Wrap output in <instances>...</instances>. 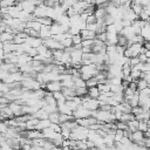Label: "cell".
Wrapping results in <instances>:
<instances>
[{"label": "cell", "instance_id": "6da1fadb", "mask_svg": "<svg viewBox=\"0 0 150 150\" xmlns=\"http://www.w3.org/2000/svg\"><path fill=\"white\" fill-rule=\"evenodd\" d=\"M42 43L46 46V47H48L49 49H64V47H63V45L60 42V41H57V40H55L54 38H48V39H43L42 40Z\"/></svg>", "mask_w": 150, "mask_h": 150}, {"label": "cell", "instance_id": "7a4b0ae2", "mask_svg": "<svg viewBox=\"0 0 150 150\" xmlns=\"http://www.w3.org/2000/svg\"><path fill=\"white\" fill-rule=\"evenodd\" d=\"M90 114H91V110L84 108L82 104H80L75 110H73V116H74V118H84V117L90 116Z\"/></svg>", "mask_w": 150, "mask_h": 150}, {"label": "cell", "instance_id": "3957f363", "mask_svg": "<svg viewBox=\"0 0 150 150\" xmlns=\"http://www.w3.org/2000/svg\"><path fill=\"white\" fill-rule=\"evenodd\" d=\"M82 105L89 110H95L100 108V101L98 98H88L87 101H82Z\"/></svg>", "mask_w": 150, "mask_h": 150}, {"label": "cell", "instance_id": "277c9868", "mask_svg": "<svg viewBox=\"0 0 150 150\" xmlns=\"http://www.w3.org/2000/svg\"><path fill=\"white\" fill-rule=\"evenodd\" d=\"M61 89H62L61 81H49L46 83V90H48V91L54 93V91H59Z\"/></svg>", "mask_w": 150, "mask_h": 150}, {"label": "cell", "instance_id": "5b68a950", "mask_svg": "<svg viewBox=\"0 0 150 150\" xmlns=\"http://www.w3.org/2000/svg\"><path fill=\"white\" fill-rule=\"evenodd\" d=\"M8 107L12 109L14 116L22 115V104H20L18 101H11V102L8 103Z\"/></svg>", "mask_w": 150, "mask_h": 150}, {"label": "cell", "instance_id": "8992f818", "mask_svg": "<svg viewBox=\"0 0 150 150\" xmlns=\"http://www.w3.org/2000/svg\"><path fill=\"white\" fill-rule=\"evenodd\" d=\"M47 11H48V7L46 5H39L35 7L33 14L35 15V18H41V16H47Z\"/></svg>", "mask_w": 150, "mask_h": 150}, {"label": "cell", "instance_id": "52a82bcc", "mask_svg": "<svg viewBox=\"0 0 150 150\" xmlns=\"http://www.w3.org/2000/svg\"><path fill=\"white\" fill-rule=\"evenodd\" d=\"M52 26V25H50ZM50 26H46V25H42L41 28L39 29V36L43 40V39H48L52 36V32H50Z\"/></svg>", "mask_w": 150, "mask_h": 150}, {"label": "cell", "instance_id": "ba28073f", "mask_svg": "<svg viewBox=\"0 0 150 150\" xmlns=\"http://www.w3.org/2000/svg\"><path fill=\"white\" fill-rule=\"evenodd\" d=\"M129 138H130V141H131V142H135V143H137V142H142V141H143V138H144V132H143V131H141V130L132 131V132L130 134Z\"/></svg>", "mask_w": 150, "mask_h": 150}, {"label": "cell", "instance_id": "9c48e42d", "mask_svg": "<svg viewBox=\"0 0 150 150\" xmlns=\"http://www.w3.org/2000/svg\"><path fill=\"white\" fill-rule=\"evenodd\" d=\"M80 35L82 36V40L83 39H95L96 38V33L94 30H89L88 28H83L80 30Z\"/></svg>", "mask_w": 150, "mask_h": 150}, {"label": "cell", "instance_id": "30bf717a", "mask_svg": "<svg viewBox=\"0 0 150 150\" xmlns=\"http://www.w3.org/2000/svg\"><path fill=\"white\" fill-rule=\"evenodd\" d=\"M118 33H109L107 32V41L105 45H117Z\"/></svg>", "mask_w": 150, "mask_h": 150}, {"label": "cell", "instance_id": "8fae6325", "mask_svg": "<svg viewBox=\"0 0 150 150\" xmlns=\"http://www.w3.org/2000/svg\"><path fill=\"white\" fill-rule=\"evenodd\" d=\"M13 38H14V34L13 33H9V32H6V30H2L0 33V41H2V42L12 41Z\"/></svg>", "mask_w": 150, "mask_h": 150}, {"label": "cell", "instance_id": "7c38bea8", "mask_svg": "<svg viewBox=\"0 0 150 150\" xmlns=\"http://www.w3.org/2000/svg\"><path fill=\"white\" fill-rule=\"evenodd\" d=\"M50 123H52V122H50L48 118H46V120H39L38 124L35 125V129H38V130H43V129L48 128V127L50 125Z\"/></svg>", "mask_w": 150, "mask_h": 150}, {"label": "cell", "instance_id": "4fadbf2b", "mask_svg": "<svg viewBox=\"0 0 150 150\" xmlns=\"http://www.w3.org/2000/svg\"><path fill=\"white\" fill-rule=\"evenodd\" d=\"M41 26H42V25H41L36 19L29 20V21L26 22V27H27V28H33V29H36V30H39V29L41 28Z\"/></svg>", "mask_w": 150, "mask_h": 150}, {"label": "cell", "instance_id": "5bb4252c", "mask_svg": "<svg viewBox=\"0 0 150 150\" xmlns=\"http://www.w3.org/2000/svg\"><path fill=\"white\" fill-rule=\"evenodd\" d=\"M87 94H88L91 98H97V97H98V95H100L101 93H100V90H98L97 86H94V87H89V88H88Z\"/></svg>", "mask_w": 150, "mask_h": 150}, {"label": "cell", "instance_id": "9a60e30c", "mask_svg": "<svg viewBox=\"0 0 150 150\" xmlns=\"http://www.w3.org/2000/svg\"><path fill=\"white\" fill-rule=\"evenodd\" d=\"M57 110L59 112H63V114H68V115H73V110L68 107V104L64 102L62 104H59L57 105Z\"/></svg>", "mask_w": 150, "mask_h": 150}, {"label": "cell", "instance_id": "2e32d148", "mask_svg": "<svg viewBox=\"0 0 150 150\" xmlns=\"http://www.w3.org/2000/svg\"><path fill=\"white\" fill-rule=\"evenodd\" d=\"M48 115H49V114H48L43 108H40L36 112L33 114V116L36 117V118H39V120H46V118H48Z\"/></svg>", "mask_w": 150, "mask_h": 150}, {"label": "cell", "instance_id": "e0dca14e", "mask_svg": "<svg viewBox=\"0 0 150 150\" xmlns=\"http://www.w3.org/2000/svg\"><path fill=\"white\" fill-rule=\"evenodd\" d=\"M127 125H128V129L132 132V131H136L138 130V120L134 118V120H130L127 122Z\"/></svg>", "mask_w": 150, "mask_h": 150}, {"label": "cell", "instance_id": "ac0fdd59", "mask_svg": "<svg viewBox=\"0 0 150 150\" xmlns=\"http://www.w3.org/2000/svg\"><path fill=\"white\" fill-rule=\"evenodd\" d=\"M36 20H38L41 25H46V26H50V25L54 22V20H53L52 18H49V16H41V18H36Z\"/></svg>", "mask_w": 150, "mask_h": 150}, {"label": "cell", "instance_id": "d6986e66", "mask_svg": "<svg viewBox=\"0 0 150 150\" xmlns=\"http://www.w3.org/2000/svg\"><path fill=\"white\" fill-rule=\"evenodd\" d=\"M70 120H75L73 115H68V114L60 112V115H59V124H60V123H63V122H67V121H70Z\"/></svg>", "mask_w": 150, "mask_h": 150}, {"label": "cell", "instance_id": "ffe728a7", "mask_svg": "<svg viewBox=\"0 0 150 150\" xmlns=\"http://www.w3.org/2000/svg\"><path fill=\"white\" fill-rule=\"evenodd\" d=\"M42 108H43L48 114L54 112V111H59V110H57V105H56V104H48V103H46Z\"/></svg>", "mask_w": 150, "mask_h": 150}, {"label": "cell", "instance_id": "44dd1931", "mask_svg": "<svg viewBox=\"0 0 150 150\" xmlns=\"http://www.w3.org/2000/svg\"><path fill=\"white\" fill-rule=\"evenodd\" d=\"M73 80H74V86H75V88H77V87H87V86H86V81H84L81 76L75 77V79H73Z\"/></svg>", "mask_w": 150, "mask_h": 150}, {"label": "cell", "instance_id": "7402d4cb", "mask_svg": "<svg viewBox=\"0 0 150 150\" xmlns=\"http://www.w3.org/2000/svg\"><path fill=\"white\" fill-rule=\"evenodd\" d=\"M87 91H88L87 87H77V88H75V95H77L80 97L84 96L87 94Z\"/></svg>", "mask_w": 150, "mask_h": 150}, {"label": "cell", "instance_id": "603a6c76", "mask_svg": "<svg viewBox=\"0 0 150 150\" xmlns=\"http://www.w3.org/2000/svg\"><path fill=\"white\" fill-rule=\"evenodd\" d=\"M59 115H60L59 111L50 112V114L48 115V120H49L52 123H59Z\"/></svg>", "mask_w": 150, "mask_h": 150}, {"label": "cell", "instance_id": "cb8c5ba5", "mask_svg": "<svg viewBox=\"0 0 150 150\" xmlns=\"http://www.w3.org/2000/svg\"><path fill=\"white\" fill-rule=\"evenodd\" d=\"M117 45H120V46H128V39H127L124 35H122V34H118Z\"/></svg>", "mask_w": 150, "mask_h": 150}, {"label": "cell", "instance_id": "d4e9b609", "mask_svg": "<svg viewBox=\"0 0 150 150\" xmlns=\"http://www.w3.org/2000/svg\"><path fill=\"white\" fill-rule=\"evenodd\" d=\"M43 5H46L47 7H56L59 6V0H43Z\"/></svg>", "mask_w": 150, "mask_h": 150}, {"label": "cell", "instance_id": "484cf974", "mask_svg": "<svg viewBox=\"0 0 150 150\" xmlns=\"http://www.w3.org/2000/svg\"><path fill=\"white\" fill-rule=\"evenodd\" d=\"M110 90L112 93H118V91H123L124 88H123L122 83L121 84H110Z\"/></svg>", "mask_w": 150, "mask_h": 150}, {"label": "cell", "instance_id": "4316f807", "mask_svg": "<svg viewBox=\"0 0 150 150\" xmlns=\"http://www.w3.org/2000/svg\"><path fill=\"white\" fill-rule=\"evenodd\" d=\"M97 80L95 79V76H93V77H90V79H88L87 81H86V86H87V88H89V87H94V86H97Z\"/></svg>", "mask_w": 150, "mask_h": 150}, {"label": "cell", "instance_id": "83f0119b", "mask_svg": "<svg viewBox=\"0 0 150 150\" xmlns=\"http://www.w3.org/2000/svg\"><path fill=\"white\" fill-rule=\"evenodd\" d=\"M145 87H148V82L144 79H138L137 80V89L141 90V89H144Z\"/></svg>", "mask_w": 150, "mask_h": 150}, {"label": "cell", "instance_id": "f1b7e54d", "mask_svg": "<svg viewBox=\"0 0 150 150\" xmlns=\"http://www.w3.org/2000/svg\"><path fill=\"white\" fill-rule=\"evenodd\" d=\"M146 129H148V123H146V121L145 120H141V121H138V130H141V131H146Z\"/></svg>", "mask_w": 150, "mask_h": 150}, {"label": "cell", "instance_id": "f546056e", "mask_svg": "<svg viewBox=\"0 0 150 150\" xmlns=\"http://www.w3.org/2000/svg\"><path fill=\"white\" fill-rule=\"evenodd\" d=\"M114 21H115V19H114V18H112L110 14H108V13H107V14H105V16H104V19H103V22H104V23L108 26V25L114 23Z\"/></svg>", "mask_w": 150, "mask_h": 150}, {"label": "cell", "instance_id": "4dcf8cb0", "mask_svg": "<svg viewBox=\"0 0 150 150\" xmlns=\"http://www.w3.org/2000/svg\"><path fill=\"white\" fill-rule=\"evenodd\" d=\"M71 40H73V45H79L82 42V36L80 34H75L71 35Z\"/></svg>", "mask_w": 150, "mask_h": 150}, {"label": "cell", "instance_id": "1f68e13d", "mask_svg": "<svg viewBox=\"0 0 150 150\" xmlns=\"http://www.w3.org/2000/svg\"><path fill=\"white\" fill-rule=\"evenodd\" d=\"M80 28L77 27V26H69V28H68V32L71 34V35H75V34H80Z\"/></svg>", "mask_w": 150, "mask_h": 150}, {"label": "cell", "instance_id": "d6a6232c", "mask_svg": "<svg viewBox=\"0 0 150 150\" xmlns=\"http://www.w3.org/2000/svg\"><path fill=\"white\" fill-rule=\"evenodd\" d=\"M26 54H28L30 57H34V56L38 54V50H36V48H35V47H32V46H30V47L26 50Z\"/></svg>", "mask_w": 150, "mask_h": 150}, {"label": "cell", "instance_id": "836d02e7", "mask_svg": "<svg viewBox=\"0 0 150 150\" xmlns=\"http://www.w3.org/2000/svg\"><path fill=\"white\" fill-rule=\"evenodd\" d=\"M61 43L63 45V47H70V46H73V40H71V36L66 38L64 40H62V41H61Z\"/></svg>", "mask_w": 150, "mask_h": 150}, {"label": "cell", "instance_id": "e575fe53", "mask_svg": "<svg viewBox=\"0 0 150 150\" xmlns=\"http://www.w3.org/2000/svg\"><path fill=\"white\" fill-rule=\"evenodd\" d=\"M142 111H143V108H142L141 105H136V107H132V108H131V112H132L135 116H136V115H139Z\"/></svg>", "mask_w": 150, "mask_h": 150}, {"label": "cell", "instance_id": "d590c367", "mask_svg": "<svg viewBox=\"0 0 150 150\" xmlns=\"http://www.w3.org/2000/svg\"><path fill=\"white\" fill-rule=\"evenodd\" d=\"M96 21H97V19H96V16L94 14H89L87 16V19H86V23H95Z\"/></svg>", "mask_w": 150, "mask_h": 150}, {"label": "cell", "instance_id": "8d00e7d4", "mask_svg": "<svg viewBox=\"0 0 150 150\" xmlns=\"http://www.w3.org/2000/svg\"><path fill=\"white\" fill-rule=\"evenodd\" d=\"M96 39L105 42L107 41V32H101V33H97L96 34Z\"/></svg>", "mask_w": 150, "mask_h": 150}, {"label": "cell", "instance_id": "74e56055", "mask_svg": "<svg viewBox=\"0 0 150 150\" xmlns=\"http://www.w3.org/2000/svg\"><path fill=\"white\" fill-rule=\"evenodd\" d=\"M70 129H67V128H61V135L63 138H69V135H70Z\"/></svg>", "mask_w": 150, "mask_h": 150}, {"label": "cell", "instance_id": "f35d334b", "mask_svg": "<svg viewBox=\"0 0 150 150\" xmlns=\"http://www.w3.org/2000/svg\"><path fill=\"white\" fill-rule=\"evenodd\" d=\"M141 61H139V59H138V56H132V57H129V63H130V66L132 67V66H135V64H137V63H139Z\"/></svg>", "mask_w": 150, "mask_h": 150}, {"label": "cell", "instance_id": "ab89813d", "mask_svg": "<svg viewBox=\"0 0 150 150\" xmlns=\"http://www.w3.org/2000/svg\"><path fill=\"white\" fill-rule=\"evenodd\" d=\"M66 103L68 104V107H69L71 110H75V109L79 107V105H77V104H76V103H75L73 100H67V101H66Z\"/></svg>", "mask_w": 150, "mask_h": 150}, {"label": "cell", "instance_id": "60d3db41", "mask_svg": "<svg viewBox=\"0 0 150 150\" xmlns=\"http://www.w3.org/2000/svg\"><path fill=\"white\" fill-rule=\"evenodd\" d=\"M93 43H94V39H83L81 42L82 46H93Z\"/></svg>", "mask_w": 150, "mask_h": 150}, {"label": "cell", "instance_id": "b9f144b4", "mask_svg": "<svg viewBox=\"0 0 150 150\" xmlns=\"http://www.w3.org/2000/svg\"><path fill=\"white\" fill-rule=\"evenodd\" d=\"M7 128H8V125H7L4 121H1V120H0V132H1V134H4V132L7 130Z\"/></svg>", "mask_w": 150, "mask_h": 150}, {"label": "cell", "instance_id": "7bdbcfd3", "mask_svg": "<svg viewBox=\"0 0 150 150\" xmlns=\"http://www.w3.org/2000/svg\"><path fill=\"white\" fill-rule=\"evenodd\" d=\"M111 108H112V105H110L108 103H101L100 104V109H102V110H111Z\"/></svg>", "mask_w": 150, "mask_h": 150}, {"label": "cell", "instance_id": "ee69618b", "mask_svg": "<svg viewBox=\"0 0 150 150\" xmlns=\"http://www.w3.org/2000/svg\"><path fill=\"white\" fill-rule=\"evenodd\" d=\"M138 59H139V61H141V62H146V59H148V57L145 56V54H144V53H142V54H139V55H138Z\"/></svg>", "mask_w": 150, "mask_h": 150}, {"label": "cell", "instance_id": "f6af8a7d", "mask_svg": "<svg viewBox=\"0 0 150 150\" xmlns=\"http://www.w3.org/2000/svg\"><path fill=\"white\" fill-rule=\"evenodd\" d=\"M120 2H121V5L122 4H131V0H120Z\"/></svg>", "mask_w": 150, "mask_h": 150}, {"label": "cell", "instance_id": "bcb514c9", "mask_svg": "<svg viewBox=\"0 0 150 150\" xmlns=\"http://www.w3.org/2000/svg\"><path fill=\"white\" fill-rule=\"evenodd\" d=\"M144 54H145L146 57H150V49H146V50L144 52Z\"/></svg>", "mask_w": 150, "mask_h": 150}, {"label": "cell", "instance_id": "7dc6e473", "mask_svg": "<svg viewBox=\"0 0 150 150\" xmlns=\"http://www.w3.org/2000/svg\"><path fill=\"white\" fill-rule=\"evenodd\" d=\"M0 48H4V42L2 41H0Z\"/></svg>", "mask_w": 150, "mask_h": 150}, {"label": "cell", "instance_id": "c3c4849f", "mask_svg": "<svg viewBox=\"0 0 150 150\" xmlns=\"http://www.w3.org/2000/svg\"><path fill=\"white\" fill-rule=\"evenodd\" d=\"M146 123H148V127H150V118L146 121Z\"/></svg>", "mask_w": 150, "mask_h": 150}, {"label": "cell", "instance_id": "681fc988", "mask_svg": "<svg viewBox=\"0 0 150 150\" xmlns=\"http://www.w3.org/2000/svg\"><path fill=\"white\" fill-rule=\"evenodd\" d=\"M75 1H83V0H75Z\"/></svg>", "mask_w": 150, "mask_h": 150}, {"label": "cell", "instance_id": "f907efd6", "mask_svg": "<svg viewBox=\"0 0 150 150\" xmlns=\"http://www.w3.org/2000/svg\"><path fill=\"white\" fill-rule=\"evenodd\" d=\"M0 1H1V0H0Z\"/></svg>", "mask_w": 150, "mask_h": 150}]
</instances>
